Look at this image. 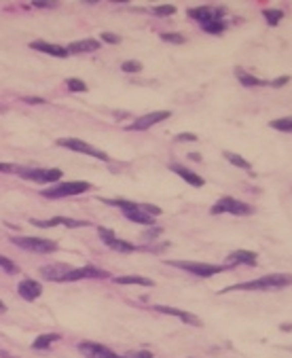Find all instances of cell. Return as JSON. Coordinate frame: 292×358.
Returning a JSON list of instances; mask_svg holds the SVG:
<instances>
[{
  "instance_id": "cell-1",
  "label": "cell",
  "mask_w": 292,
  "mask_h": 358,
  "mask_svg": "<svg viewBox=\"0 0 292 358\" xmlns=\"http://www.w3.org/2000/svg\"><path fill=\"white\" fill-rule=\"evenodd\" d=\"M290 284H292V276H288V273H267L263 278L227 286L220 293L225 295L231 291H273V289H284V286H290Z\"/></svg>"
},
{
  "instance_id": "cell-2",
  "label": "cell",
  "mask_w": 292,
  "mask_h": 358,
  "mask_svg": "<svg viewBox=\"0 0 292 358\" xmlns=\"http://www.w3.org/2000/svg\"><path fill=\"white\" fill-rule=\"evenodd\" d=\"M168 265L172 267H178L193 273V276H199V278H212L216 273H223L229 269V265H212V263H195V261H165Z\"/></svg>"
},
{
  "instance_id": "cell-3",
  "label": "cell",
  "mask_w": 292,
  "mask_h": 358,
  "mask_svg": "<svg viewBox=\"0 0 292 358\" xmlns=\"http://www.w3.org/2000/svg\"><path fill=\"white\" fill-rule=\"evenodd\" d=\"M91 189L89 183L83 181H72V183H62V185H55L51 189H43L40 195L45 197H51V199H62V197H70V195H80V193H87Z\"/></svg>"
},
{
  "instance_id": "cell-4",
  "label": "cell",
  "mask_w": 292,
  "mask_h": 358,
  "mask_svg": "<svg viewBox=\"0 0 292 358\" xmlns=\"http://www.w3.org/2000/svg\"><path fill=\"white\" fill-rule=\"evenodd\" d=\"M210 212L212 214H237V217H248V214L254 212V208L250 204H243V201L235 199V197H223V199H218L216 204L210 208Z\"/></svg>"
},
{
  "instance_id": "cell-5",
  "label": "cell",
  "mask_w": 292,
  "mask_h": 358,
  "mask_svg": "<svg viewBox=\"0 0 292 358\" xmlns=\"http://www.w3.org/2000/svg\"><path fill=\"white\" fill-rule=\"evenodd\" d=\"M57 145L64 147V149H70V151H76V153H85V155H89V157L100 159V161H108V159H110L104 151L87 145V142L80 140V138H60V140H57Z\"/></svg>"
},
{
  "instance_id": "cell-6",
  "label": "cell",
  "mask_w": 292,
  "mask_h": 358,
  "mask_svg": "<svg viewBox=\"0 0 292 358\" xmlns=\"http://www.w3.org/2000/svg\"><path fill=\"white\" fill-rule=\"evenodd\" d=\"M13 244L23 248V250H30V253H55L57 244L51 240H45V237H13Z\"/></svg>"
},
{
  "instance_id": "cell-7",
  "label": "cell",
  "mask_w": 292,
  "mask_h": 358,
  "mask_svg": "<svg viewBox=\"0 0 292 358\" xmlns=\"http://www.w3.org/2000/svg\"><path fill=\"white\" fill-rule=\"evenodd\" d=\"M170 117H172L170 111H155V113H148V115H144V117L136 119L134 123L127 125V129H130V132H144V129L153 127V125H157V123H161V121H165V119H170Z\"/></svg>"
},
{
  "instance_id": "cell-8",
  "label": "cell",
  "mask_w": 292,
  "mask_h": 358,
  "mask_svg": "<svg viewBox=\"0 0 292 358\" xmlns=\"http://www.w3.org/2000/svg\"><path fill=\"white\" fill-rule=\"evenodd\" d=\"M19 174L26 178V181L38 183V185L57 183L62 178V170H57V168H53V170H43V168H38V170H21Z\"/></svg>"
},
{
  "instance_id": "cell-9",
  "label": "cell",
  "mask_w": 292,
  "mask_h": 358,
  "mask_svg": "<svg viewBox=\"0 0 292 358\" xmlns=\"http://www.w3.org/2000/svg\"><path fill=\"white\" fill-rule=\"evenodd\" d=\"M98 233H100V237H102V242L106 244L108 248L116 250V253H134V250H136V246H134L132 242H127V240H121V237H116L110 229H106V227H100Z\"/></svg>"
},
{
  "instance_id": "cell-10",
  "label": "cell",
  "mask_w": 292,
  "mask_h": 358,
  "mask_svg": "<svg viewBox=\"0 0 292 358\" xmlns=\"http://www.w3.org/2000/svg\"><path fill=\"white\" fill-rule=\"evenodd\" d=\"M78 352H83L87 358H114L116 356L110 348H106V345H102V343H96V341H80Z\"/></svg>"
},
{
  "instance_id": "cell-11",
  "label": "cell",
  "mask_w": 292,
  "mask_h": 358,
  "mask_svg": "<svg viewBox=\"0 0 292 358\" xmlns=\"http://www.w3.org/2000/svg\"><path fill=\"white\" fill-rule=\"evenodd\" d=\"M153 309H157V312H161V314H168V316H176V318H180L182 322H186V325H191V327H201V320L197 318L195 314L184 312V309L168 307V305H153Z\"/></svg>"
},
{
  "instance_id": "cell-12",
  "label": "cell",
  "mask_w": 292,
  "mask_h": 358,
  "mask_svg": "<svg viewBox=\"0 0 292 358\" xmlns=\"http://www.w3.org/2000/svg\"><path fill=\"white\" fill-rule=\"evenodd\" d=\"M108 273L102 271L93 265H87V267H78V269H70L66 273V280L64 282H74V280H83V278H106Z\"/></svg>"
},
{
  "instance_id": "cell-13",
  "label": "cell",
  "mask_w": 292,
  "mask_h": 358,
  "mask_svg": "<svg viewBox=\"0 0 292 358\" xmlns=\"http://www.w3.org/2000/svg\"><path fill=\"white\" fill-rule=\"evenodd\" d=\"M34 227H43V229H47V227H57V225H64L68 227V229H74V227H89L91 223L87 221H74V219H64V217H55V219H49V221H32Z\"/></svg>"
},
{
  "instance_id": "cell-14",
  "label": "cell",
  "mask_w": 292,
  "mask_h": 358,
  "mask_svg": "<svg viewBox=\"0 0 292 358\" xmlns=\"http://www.w3.org/2000/svg\"><path fill=\"white\" fill-rule=\"evenodd\" d=\"M17 291H19V295H21L26 301H34V299H38V297H40L43 286H40V282H36V280L26 278V280L19 282V289H17Z\"/></svg>"
},
{
  "instance_id": "cell-15",
  "label": "cell",
  "mask_w": 292,
  "mask_h": 358,
  "mask_svg": "<svg viewBox=\"0 0 292 358\" xmlns=\"http://www.w3.org/2000/svg\"><path fill=\"white\" fill-rule=\"evenodd\" d=\"M72 269V267H68L64 263H53V265H45L40 267V273H43V278L45 280H51V282H64L66 280V273Z\"/></svg>"
},
{
  "instance_id": "cell-16",
  "label": "cell",
  "mask_w": 292,
  "mask_h": 358,
  "mask_svg": "<svg viewBox=\"0 0 292 358\" xmlns=\"http://www.w3.org/2000/svg\"><path fill=\"white\" fill-rule=\"evenodd\" d=\"M227 265L235 267V265H256V253L250 250H235L227 257Z\"/></svg>"
},
{
  "instance_id": "cell-17",
  "label": "cell",
  "mask_w": 292,
  "mask_h": 358,
  "mask_svg": "<svg viewBox=\"0 0 292 358\" xmlns=\"http://www.w3.org/2000/svg\"><path fill=\"white\" fill-rule=\"evenodd\" d=\"M189 15L193 19H197L203 26L207 21H214V19H220V9H214V7H197V9H191Z\"/></svg>"
},
{
  "instance_id": "cell-18",
  "label": "cell",
  "mask_w": 292,
  "mask_h": 358,
  "mask_svg": "<svg viewBox=\"0 0 292 358\" xmlns=\"http://www.w3.org/2000/svg\"><path fill=\"white\" fill-rule=\"evenodd\" d=\"M98 49H100V41H96V39L74 41V43H70V45L66 47L68 55H70V53H91V51H98Z\"/></svg>"
},
{
  "instance_id": "cell-19",
  "label": "cell",
  "mask_w": 292,
  "mask_h": 358,
  "mask_svg": "<svg viewBox=\"0 0 292 358\" xmlns=\"http://www.w3.org/2000/svg\"><path fill=\"white\" fill-rule=\"evenodd\" d=\"M30 47H32V49H36V51H40V53L51 55V57H66V55H68L66 47L51 45V43H45V41H32Z\"/></svg>"
},
{
  "instance_id": "cell-20",
  "label": "cell",
  "mask_w": 292,
  "mask_h": 358,
  "mask_svg": "<svg viewBox=\"0 0 292 358\" xmlns=\"http://www.w3.org/2000/svg\"><path fill=\"white\" fill-rule=\"evenodd\" d=\"M170 168H172V172H176V174L182 178V181H186V183L193 185V187H203V183H205L199 174L191 172L189 168H184V165H180V163H172Z\"/></svg>"
},
{
  "instance_id": "cell-21",
  "label": "cell",
  "mask_w": 292,
  "mask_h": 358,
  "mask_svg": "<svg viewBox=\"0 0 292 358\" xmlns=\"http://www.w3.org/2000/svg\"><path fill=\"white\" fill-rule=\"evenodd\" d=\"M123 214H125V217L130 219L132 223H140V225H146V227H150V225L155 223V221H153V217H150V214H146V212H144L142 208H140V206H138L136 210H125Z\"/></svg>"
},
{
  "instance_id": "cell-22",
  "label": "cell",
  "mask_w": 292,
  "mask_h": 358,
  "mask_svg": "<svg viewBox=\"0 0 292 358\" xmlns=\"http://www.w3.org/2000/svg\"><path fill=\"white\" fill-rule=\"evenodd\" d=\"M60 339H62L60 333H47V335H38L32 341V348L34 350H47V348H51V343L60 341Z\"/></svg>"
},
{
  "instance_id": "cell-23",
  "label": "cell",
  "mask_w": 292,
  "mask_h": 358,
  "mask_svg": "<svg viewBox=\"0 0 292 358\" xmlns=\"http://www.w3.org/2000/svg\"><path fill=\"white\" fill-rule=\"evenodd\" d=\"M235 77L239 79V83L243 87H259V85H267V81H263V79H256L254 75H248L246 70H241V68H237L235 70Z\"/></svg>"
},
{
  "instance_id": "cell-24",
  "label": "cell",
  "mask_w": 292,
  "mask_h": 358,
  "mask_svg": "<svg viewBox=\"0 0 292 358\" xmlns=\"http://www.w3.org/2000/svg\"><path fill=\"white\" fill-rule=\"evenodd\" d=\"M116 284H138V286H153V280H148L144 276H119L114 278Z\"/></svg>"
},
{
  "instance_id": "cell-25",
  "label": "cell",
  "mask_w": 292,
  "mask_h": 358,
  "mask_svg": "<svg viewBox=\"0 0 292 358\" xmlns=\"http://www.w3.org/2000/svg\"><path fill=\"white\" fill-rule=\"evenodd\" d=\"M225 159L227 161H231L233 165H237V168H241V170H252V165H250V161H246L241 157V155H235V153H229V151H225Z\"/></svg>"
},
{
  "instance_id": "cell-26",
  "label": "cell",
  "mask_w": 292,
  "mask_h": 358,
  "mask_svg": "<svg viewBox=\"0 0 292 358\" xmlns=\"http://www.w3.org/2000/svg\"><path fill=\"white\" fill-rule=\"evenodd\" d=\"M269 127L277 129V132H286L292 134V117H282V119H275V121L269 123Z\"/></svg>"
},
{
  "instance_id": "cell-27",
  "label": "cell",
  "mask_w": 292,
  "mask_h": 358,
  "mask_svg": "<svg viewBox=\"0 0 292 358\" xmlns=\"http://www.w3.org/2000/svg\"><path fill=\"white\" fill-rule=\"evenodd\" d=\"M263 15L267 17V23H269V26H277L279 19L284 17V11H279V9H265Z\"/></svg>"
},
{
  "instance_id": "cell-28",
  "label": "cell",
  "mask_w": 292,
  "mask_h": 358,
  "mask_svg": "<svg viewBox=\"0 0 292 358\" xmlns=\"http://www.w3.org/2000/svg\"><path fill=\"white\" fill-rule=\"evenodd\" d=\"M203 30L210 32V34H220L225 30V21L223 19H214V21H207L203 23Z\"/></svg>"
},
{
  "instance_id": "cell-29",
  "label": "cell",
  "mask_w": 292,
  "mask_h": 358,
  "mask_svg": "<svg viewBox=\"0 0 292 358\" xmlns=\"http://www.w3.org/2000/svg\"><path fill=\"white\" fill-rule=\"evenodd\" d=\"M121 70L123 73H140V70H142V62H138V59H127V62L121 64Z\"/></svg>"
},
{
  "instance_id": "cell-30",
  "label": "cell",
  "mask_w": 292,
  "mask_h": 358,
  "mask_svg": "<svg viewBox=\"0 0 292 358\" xmlns=\"http://www.w3.org/2000/svg\"><path fill=\"white\" fill-rule=\"evenodd\" d=\"M0 269H5L7 273H19V267H17L11 259H7V257H3V255H0Z\"/></svg>"
},
{
  "instance_id": "cell-31",
  "label": "cell",
  "mask_w": 292,
  "mask_h": 358,
  "mask_svg": "<svg viewBox=\"0 0 292 358\" xmlns=\"http://www.w3.org/2000/svg\"><path fill=\"white\" fill-rule=\"evenodd\" d=\"M66 85H68L70 91H87L85 81H80V79H68V81H66Z\"/></svg>"
},
{
  "instance_id": "cell-32",
  "label": "cell",
  "mask_w": 292,
  "mask_h": 358,
  "mask_svg": "<svg viewBox=\"0 0 292 358\" xmlns=\"http://www.w3.org/2000/svg\"><path fill=\"white\" fill-rule=\"evenodd\" d=\"M161 41L182 45V43H184V37H182V34H178V32H165V34H161Z\"/></svg>"
},
{
  "instance_id": "cell-33",
  "label": "cell",
  "mask_w": 292,
  "mask_h": 358,
  "mask_svg": "<svg viewBox=\"0 0 292 358\" xmlns=\"http://www.w3.org/2000/svg\"><path fill=\"white\" fill-rule=\"evenodd\" d=\"M153 13H155V15H174V13H176V7H174V5L155 7V9H153Z\"/></svg>"
},
{
  "instance_id": "cell-34",
  "label": "cell",
  "mask_w": 292,
  "mask_h": 358,
  "mask_svg": "<svg viewBox=\"0 0 292 358\" xmlns=\"http://www.w3.org/2000/svg\"><path fill=\"white\" fill-rule=\"evenodd\" d=\"M100 37H102V41H104V43H110V45H116V43L121 41V39L116 37V34H112V32H102Z\"/></svg>"
},
{
  "instance_id": "cell-35",
  "label": "cell",
  "mask_w": 292,
  "mask_h": 358,
  "mask_svg": "<svg viewBox=\"0 0 292 358\" xmlns=\"http://www.w3.org/2000/svg\"><path fill=\"white\" fill-rule=\"evenodd\" d=\"M140 208H142L146 214H150V217H159V214H161V208L150 206V204H140Z\"/></svg>"
},
{
  "instance_id": "cell-36",
  "label": "cell",
  "mask_w": 292,
  "mask_h": 358,
  "mask_svg": "<svg viewBox=\"0 0 292 358\" xmlns=\"http://www.w3.org/2000/svg\"><path fill=\"white\" fill-rule=\"evenodd\" d=\"M176 140H178V142H197L199 138H197L195 134H191V132H186V134H178Z\"/></svg>"
},
{
  "instance_id": "cell-37",
  "label": "cell",
  "mask_w": 292,
  "mask_h": 358,
  "mask_svg": "<svg viewBox=\"0 0 292 358\" xmlns=\"http://www.w3.org/2000/svg\"><path fill=\"white\" fill-rule=\"evenodd\" d=\"M0 172H3V174H13V172H15V165L0 161Z\"/></svg>"
},
{
  "instance_id": "cell-38",
  "label": "cell",
  "mask_w": 292,
  "mask_h": 358,
  "mask_svg": "<svg viewBox=\"0 0 292 358\" xmlns=\"http://www.w3.org/2000/svg\"><path fill=\"white\" fill-rule=\"evenodd\" d=\"M32 5H34V7H40V9H49V7H55L57 3H47V0H34Z\"/></svg>"
},
{
  "instance_id": "cell-39",
  "label": "cell",
  "mask_w": 292,
  "mask_h": 358,
  "mask_svg": "<svg viewBox=\"0 0 292 358\" xmlns=\"http://www.w3.org/2000/svg\"><path fill=\"white\" fill-rule=\"evenodd\" d=\"M288 81H290V77H279V79L271 81V87H279V85H286Z\"/></svg>"
},
{
  "instance_id": "cell-40",
  "label": "cell",
  "mask_w": 292,
  "mask_h": 358,
  "mask_svg": "<svg viewBox=\"0 0 292 358\" xmlns=\"http://www.w3.org/2000/svg\"><path fill=\"white\" fill-rule=\"evenodd\" d=\"M23 102H28V104H45L43 98H23Z\"/></svg>"
},
{
  "instance_id": "cell-41",
  "label": "cell",
  "mask_w": 292,
  "mask_h": 358,
  "mask_svg": "<svg viewBox=\"0 0 292 358\" xmlns=\"http://www.w3.org/2000/svg\"><path fill=\"white\" fill-rule=\"evenodd\" d=\"M5 312H7V305H5L3 301H0V314H5Z\"/></svg>"
},
{
  "instance_id": "cell-42",
  "label": "cell",
  "mask_w": 292,
  "mask_h": 358,
  "mask_svg": "<svg viewBox=\"0 0 292 358\" xmlns=\"http://www.w3.org/2000/svg\"><path fill=\"white\" fill-rule=\"evenodd\" d=\"M114 358H130V356H114Z\"/></svg>"
}]
</instances>
